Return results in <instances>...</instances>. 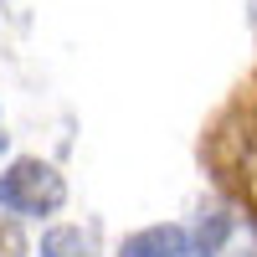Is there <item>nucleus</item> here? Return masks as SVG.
Segmentation results:
<instances>
[{
    "label": "nucleus",
    "mask_w": 257,
    "mask_h": 257,
    "mask_svg": "<svg viewBox=\"0 0 257 257\" xmlns=\"http://www.w3.org/2000/svg\"><path fill=\"white\" fill-rule=\"evenodd\" d=\"M0 149H6V123H0Z\"/></svg>",
    "instance_id": "nucleus-6"
},
{
    "label": "nucleus",
    "mask_w": 257,
    "mask_h": 257,
    "mask_svg": "<svg viewBox=\"0 0 257 257\" xmlns=\"http://www.w3.org/2000/svg\"><path fill=\"white\" fill-rule=\"evenodd\" d=\"M67 201V180L57 175L47 160H16L0 175V206L21 211V216H52Z\"/></svg>",
    "instance_id": "nucleus-1"
},
{
    "label": "nucleus",
    "mask_w": 257,
    "mask_h": 257,
    "mask_svg": "<svg viewBox=\"0 0 257 257\" xmlns=\"http://www.w3.org/2000/svg\"><path fill=\"white\" fill-rule=\"evenodd\" d=\"M252 26H257V0H252Z\"/></svg>",
    "instance_id": "nucleus-7"
},
{
    "label": "nucleus",
    "mask_w": 257,
    "mask_h": 257,
    "mask_svg": "<svg viewBox=\"0 0 257 257\" xmlns=\"http://www.w3.org/2000/svg\"><path fill=\"white\" fill-rule=\"evenodd\" d=\"M41 257H93V237H82V226H52L41 237Z\"/></svg>",
    "instance_id": "nucleus-3"
},
{
    "label": "nucleus",
    "mask_w": 257,
    "mask_h": 257,
    "mask_svg": "<svg viewBox=\"0 0 257 257\" xmlns=\"http://www.w3.org/2000/svg\"><path fill=\"white\" fill-rule=\"evenodd\" d=\"M231 221L226 211H211V216H201V226H196V252L201 257H226V237H231Z\"/></svg>",
    "instance_id": "nucleus-4"
},
{
    "label": "nucleus",
    "mask_w": 257,
    "mask_h": 257,
    "mask_svg": "<svg viewBox=\"0 0 257 257\" xmlns=\"http://www.w3.org/2000/svg\"><path fill=\"white\" fill-rule=\"evenodd\" d=\"M0 257H26V231L16 226V216H0Z\"/></svg>",
    "instance_id": "nucleus-5"
},
{
    "label": "nucleus",
    "mask_w": 257,
    "mask_h": 257,
    "mask_svg": "<svg viewBox=\"0 0 257 257\" xmlns=\"http://www.w3.org/2000/svg\"><path fill=\"white\" fill-rule=\"evenodd\" d=\"M118 257H190V231L185 226H144L118 247Z\"/></svg>",
    "instance_id": "nucleus-2"
}]
</instances>
